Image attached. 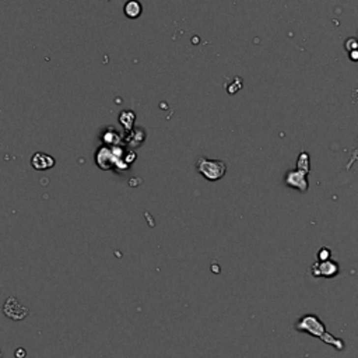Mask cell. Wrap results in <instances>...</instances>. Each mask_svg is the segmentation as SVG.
Here are the masks:
<instances>
[{
	"instance_id": "obj_4",
	"label": "cell",
	"mask_w": 358,
	"mask_h": 358,
	"mask_svg": "<svg viewBox=\"0 0 358 358\" xmlns=\"http://www.w3.org/2000/svg\"><path fill=\"white\" fill-rule=\"evenodd\" d=\"M3 312L13 321H23L24 318L28 316L30 309L21 304L16 297H9L7 301L3 305Z\"/></svg>"
},
{
	"instance_id": "obj_11",
	"label": "cell",
	"mask_w": 358,
	"mask_h": 358,
	"mask_svg": "<svg viewBox=\"0 0 358 358\" xmlns=\"http://www.w3.org/2000/svg\"><path fill=\"white\" fill-rule=\"evenodd\" d=\"M358 160V147H356L353 151H351V157H350L349 162H347V165H346V170L350 171L353 168V165L356 164V161Z\"/></svg>"
},
{
	"instance_id": "obj_3",
	"label": "cell",
	"mask_w": 358,
	"mask_h": 358,
	"mask_svg": "<svg viewBox=\"0 0 358 358\" xmlns=\"http://www.w3.org/2000/svg\"><path fill=\"white\" fill-rule=\"evenodd\" d=\"M340 271V266L337 262L334 260H325V262H316L313 263L311 268V273L313 277H325V278H333L336 277Z\"/></svg>"
},
{
	"instance_id": "obj_13",
	"label": "cell",
	"mask_w": 358,
	"mask_h": 358,
	"mask_svg": "<svg viewBox=\"0 0 358 358\" xmlns=\"http://www.w3.org/2000/svg\"><path fill=\"white\" fill-rule=\"evenodd\" d=\"M349 56L353 62H358V51H353V52H350Z\"/></svg>"
},
{
	"instance_id": "obj_9",
	"label": "cell",
	"mask_w": 358,
	"mask_h": 358,
	"mask_svg": "<svg viewBox=\"0 0 358 358\" xmlns=\"http://www.w3.org/2000/svg\"><path fill=\"white\" fill-rule=\"evenodd\" d=\"M346 49H347V52H353V51H358V39L357 38H349L347 41H346Z\"/></svg>"
},
{
	"instance_id": "obj_8",
	"label": "cell",
	"mask_w": 358,
	"mask_h": 358,
	"mask_svg": "<svg viewBox=\"0 0 358 358\" xmlns=\"http://www.w3.org/2000/svg\"><path fill=\"white\" fill-rule=\"evenodd\" d=\"M297 170L305 171L309 174L311 171V164H309V155L305 151H302L298 155V161H297Z\"/></svg>"
},
{
	"instance_id": "obj_5",
	"label": "cell",
	"mask_w": 358,
	"mask_h": 358,
	"mask_svg": "<svg viewBox=\"0 0 358 358\" xmlns=\"http://www.w3.org/2000/svg\"><path fill=\"white\" fill-rule=\"evenodd\" d=\"M284 182L287 186L294 188L299 192H306L309 188V182H308V172L301 170L288 171L284 177Z\"/></svg>"
},
{
	"instance_id": "obj_12",
	"label": "cell",
	"mask_w": 358,
	"mask_h": 358,
	"mask_svg": "<svg viewBox=\"0 0 358 358\" xmlns=\"http://www.w3.org/2000/svg\"><path fill=\"white\" fill-rule=\"evenodd\" d=\"M27 356V353H26V350H23V349H18L17 351H16V358H24Z\"/></svg>"
},
{
	"instance_id": "obj_7",
	"label": "cell",
	"mask_w": 358,
	"mask_h": 358,
	"mask_svg": "<svg viewBox=\"0 0 358 358\" xmlns=\"http://www.w3.org/2000/svg\"><path fill=\"white\" fill-rule=\"evenodd\" d=\"M123 11H125L126 17L137 18L142 14L143 7H142V3L139 0H129V1H126Z\"/></svg>"
},
{
	"instance_id": "obj_10",
	"label": "cell",
	"mask_w": 358,
	"mask_h": 358,
	"mask_svg": "<svg viewBox=\"0 0 358 358\" xmlns=\"http://www.w3.org/2000/svg\"><path fill=\"white\" fill-rule=\"evenodd\" d=\"M331 256V251L329 248H322V249H319L318 252V260L319 262H325V260H329Z\"/></svg>"
},
{
	"instance_id": "obj_2",
	"label": "cell",
	"mask_w": 358,
	"mask_h": 358,
	"mask_svg": "<svg viewBox=\"0 0 358 358\" xmlns=\"http://www.w3.org/2000/svg\"><path fill=\"white\" fill-rule=\"evenodd\" d=\"M197 171L202 174L207 180H218L225 175L227 167L220 160H207V158H199L197 161Z\"/></svg>"
},
{
	"instance_id": "obj_6",
	"label": "cell",
	"mask_w": 358,
	"mask_h": 358,
	"mask_svg": "<svg viewBox=\"0 0 358 358\" xmlns=\"http://www.w3.org/2000/svg\"><path fill=\"white\" fill-rule=\"evenodd\" d=\"M31 165L38 171L51 170L55 165V158L45 152H36L31 158Z\"/></svg>"
},
{
	"instance_id": "obj_1",
	"label": "cell",
	"mask_w": 358,
	"mask_h": 358,
	"mask_svg": "<svg viewBox=\"0 0 358 358\" xmlns=\"http://www.w3.org/2000/svg\"><path fill=\"white\" fill-rule=\"evenodd\" d=\"M294 329L297 331L309 333L311 336L321 339L323 343L329 344V346L334 347V349L339 350V351L344 350V347H346L344 341L341 340V339L334 337L333 334H330L329 331L326 330L325 323L315 313H306L304 316H301L296 322V325H294Z\"/></svg>"
}]
</instances>
